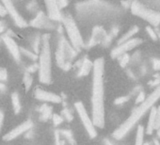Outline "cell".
<instances>
[{
	"instance_id": "obj_1",
	"label": "cell",
	"mask_w": 160,
	"mask_h": 145,
	"mask_svg": "<svg viewBox=\"0 0 160 145\" xmlns=\"http://www.w3.org/2000/svg\"><path fill=\"white\" fill-rule=\"evenodd\" d=\"M76 19L83 25H97L114 21L120 18L122 11L120 7L103 1L87 0L75 5Z\"/></svg>"
},
{
	"instance_id": "obj_2",
	"label": "cell",
	"mask_w": 160,
	"mask_h": 145,
	"mask_svg": "<svg viewBox=\"0 0 160 145\" xmlns=\"http://www.w3.org/2000/svg\"><path fill=\"white\" fill-rule=\"evenodd\" d=\"M92 118L96 127L105 126V59L96 58L92 69Z\"/></svg>"
},
{
	"instance_id": "obj_3",
	"label": "cell",
	"mask_w": 160,
	"mask_h": 145,
	"mask_svg": "<svg viewBox=\"0 0 160 145\" xmlns=\"http://www.w3.org/2000/svg\"><path fill=\"white\" fill-rule=\"evenodd\" d=\"M160 99V85L154 88V90L146 97V99L138 104L137 108H135L131 114L127 117V119L120 124V126L115 129L112 133V138L120 140L125 138L128 133L136 126V124L138 122V121L153 108L154 104Z\"/></svg>"
},
{
	"instance_id": "obj_4",
	"label": "cell",
	"mask_w": 160,
	"mask_h": 145,
	"mask_svg": "<svg viewBox=\"0 0 160 145\" xmlns=\"http://www.w3.org/2000/svg\"><path fill=\"white\" fill-rule=\"evenodd\" d=\"M39 79L42 84H49L52 81V58L49 34H44L42 38L39 53Z\"/></svg>"
},
{
	"instance_id": "obj_5",
	"label": "cell",
	"mask_w": 160,
	"mask_h": 145,
	"mask_svg": "<svg viewBox=\"0 0 160 145\" xmlns=\"http://www.w3.org/2000/svg\"><path fill=\"white\" fill-rule=\"evenodd\" d=\"M77 51L68 40L61 35L58 42L56 50V61L59 68L68 71L72 68V60L77 56Z\"/></svg>"
},
{
	"instance_id": "obj_6",
	"label": "cell",
	"mask_w": 160,
	"mask_h": 145,
	"mask_svg": "<svg viewBox=\"0 0 160 145\" xmlns=\"http://www.w3.org/2000/svg\"><path fill=\"white\" fill-rule=\"evenodd\" d=\"M61 21L63 23L66 33L69 37L70 42L72 43V45L75 48L77 52L81 51V49L84 48L86 45L84 43L83 38L81 36V33L79 31V28L76 26L74 19L70 14H66L64 16L62 15Z\"/></svg>"
},
{
	"instance_id": "obj_7",
	"label": "cell",
	"mask_w": 160,
	"mask_h": 145,
	"mask_svg": "<svg viewBox=\"0 0 160 145\" xmlns=\"http://www.w3.org/2000/svg\"><path fill=\"white\" fill-rule=\"evenodd\" d=\"M130 9L134 15L145 20L151 26L158 27L160 25V12L146 7L138 0H133Z\"/></svg>"
},
{
	"instance_id": "obj_8",
	"label": "cell",
	"mask_w": 160,
	"mask_h": 145,
	"mask_svg": "<svg viewBox=\"0 0 160 145\" xmlns=\"http://www.w3.org/2000/svg\"><path fill=\"white\" fill-rule=\"evenodd\" d=\"M74 108L80 118V121H81L84 128L86 129L89 137L91 138H94L97 136V131H96V126L93 122L92 118H91V116L89 115L85 106L83 105L82 102H76L74 104Z\"/></svg>"
},
{
	"instance_id": "obj_9",
	"label": "cell",
	"mask_w": 160,
	"mask_h": 145,
	"mask_svg": "<svg viewBox=\"0 0 160 145\" xmlns=\"http://www.w3.org/2000/svg\"><path fill=\"white\" fill-rule=\"evenodd\" d=\"M141 42H142L141 39H139V38H132V39L121 43V44H118V46H116L115 48L112 49V51L110 53L111 58H120L122 55L128 53L129 51H131L135 47L141 44Z\"/></svg>"
},
{
	"instance_id": "obj_10",
	"label": "cell",
	"mask_w": 160,
	"mask_h": 145,
	"mask_svg": "<svg viewBox=\"0 0 160 145\" xmlns=\"http://www.w3.org/2000/svg\"><path fill=\"white\" fill-rule=\"evenodd\" d=\"M29 25L36 28H43L50 30L55 28V21H53L48 15H46L42 12H39L36 16L31 20Z\"/></svg>"
},
{
	"instance_id": "obj_11",
	"label": "cell",
	"mask_w": 160,
	"mask_h": 145,
	"mask_svg": "<svg viewBox=\"0 0 160 145\" xmlns=\"http://www.w3.org/2000/svg\"><path fill=\"white\" fill-rule=\"evenodd\" d=\"M1 2L4 5V7L6 8L7 12L11 15V17L12 18V20L16 24V26H18L19 28H26L28 26L27 21L18 12V11L16 10V8H15V6L12 3V0H1Z\"/></svg>"
},
{
	"instance_id": "obj_12",
	"label": "cell",
	"mask_w": 160,
	"mask_h": 145,
	"mask_svg": "<svg viewBox=\"0 0 160 145\" xmlns=\"http://www.w3.org/2000/svg\"><path fill=\"white\" fill-rule=\"evenodd\" d=\"M33 127V122L31 120H27L25 122H23L22 123H20L19 125H17L15 128H13L12 130H11L9 133H7L4 137L3 139L6 141H11L15 139L16 138H18L19 136L23 135L24 133L29 131L31 128Z\"/></svg>"
},
{
	"instance_id": "obj_13",
	"label": "cell",
	"mask_w": 160,
	"mask_h": 145,
	"mask_svg": "<svg viewBox=\"0 0 160 145\" xmlns=\"http://www.w3.org/2000/svg\"><path fill=\"white\" fill-rule=\"evenodd\" d=\"M34 96L37 100L45 102V103H54V104H59L61 103L62 99L59 95L57 93L42 90L41 88H37L34 92Z\"/></svg>"
},
{
	"instance_id": "obj_14",
	"label": "cell",
	"mask_w": 160,
	"mask_h": 145,
	"mask_svg": "<svg viewBox=\"0 0 160 145\" xmlns=\"http://www.w3.org/2000/svg\"><path fill=\"white\" fill-rule=\"evenodd\" d=\"M43 2L46 7L47 15L55 22L61 21L62 15H61L60 9L58 5L57 0H43Z\"/></svg>"
},
{
	"instance_id": "obj_15",
	"label": "cell",
	"mask_w": 160,
	"mask_h": 145,
	"mask_svg": "<svg viewBox=\"0 0 160 145\" xmlns=\"http://www.w3.org/2000/svg\"><path fill=\"white\" fill-rule=\"evenodd\" d=\"M107 31L99 26H95L92 28V36L87 43V47H93L98 43H102L104 39L107 36Z\"/></svg>"
},
{
	"instance_id": "obj_16",
	"label": "cell",
	"mask_w": 160,
	"mask_h": 145,
	"mask_svg": "<svg viewBox=\"0 0 160 145\" xmlns=\"http://www.w3.org/2000/svg\"><path fill=\"white\" fill-rule=\"evenodd\" d=\"M2 40H3L4 43L6 44L9 52L13 57V58L15 60H19L21 58V50H20V47L18 46V44L15 42V41L8 34L2 35Z\"/></svg>"
},
{
	"instance_id": "obj_17",
	"label": "cell",
	"mask_w": 160,
	"mask_h": 145,
	"mask_svg": "<svg viewBox=\"0 0 160 145\" xmlns=\"http://www.w3.org/2000/svg\"><path fill=\"white\" fill-rule=\"evenodd\" d=\"M79 69L77 76L78 77H86L88 76L91 71L93 69V62H92L88 58H84L81 61H79Z\"/></svg>"
},
{
	"instance_id": "obj_18",
	"label": "cell",
	"mask_w": 160,
	"mask_h": 145,
	"mask_svg": "<svg viewBox=\"0 0 160 145\" xmlns=\"http://www.w3.org/2000/svg\"><path fill=\"white\" fill-rule=\"evenodd\" d=\"M154 130H156V108L155 107L152 108V109L150 110L145 132L148 135H152Z\"/></svg>"
},
{
	"instance_id": "obj_19",
	"label": "cell",
	"mask_w": 160,
	"mask_h": 145,
	"mask_svg": "<svg viewBox=\"0 0 160 145\" xmlns=\"http://www.w3.org/2000/svg\"><path fill=\"white\" fill-rule=\"evenodd\" d=\"M119 32H120L119 27H114V28L107 34V36H106V38L104 39L102 44H103L104 46H108V45H110L111 42H112V41L114 40V38L119 34Z\"/></svg>"
},
{
	"instance_id": "obj_20",
	"label": "cell",
	"mask_w": 160,
	"mask_h": 145,
	"mask_svg": "<svg viewBox=\"0 0 160 145\" xmlns=\"http://www.w3.org/2000/svg\"><path fill=\"white\" fill-rule=\"evenodd\" d=\"M138 26H134V27H132L127 32H125L119 40H118V44H121V43H122V42H126V41H128V40H130V39H132L133 38V36L134 35H136L138 32Z\"/></svg>"
},
{
	"instance_id": "obj_21",
	"label": "cell",
	"mask_w": 160,
	"mask_h": 145,
	"mask_svg": "<svg viewBox=\"0 0 160 145\" xmlns=\"http://www.w3.org/2000/svg\"><path fill=\"white\" fill-rule=\"evenodd\" d=\"M40 118L42 121H47L49 118H52L53 114H52V108L50 106H48L47 104H43L41 108H40Z\"/></svg>"
},
{
	"instance_id": "obj_22",
	"label": "cell",
	"mask_w": 160,
	"mask_h": 145,
	"mask_svg": "<svg viewBox=\"0 0 160 145\" xmlns=\"http://www.w3.org/2000/svg\"><path fill=\"white\" fill-rule=\"evenodd\" d=\"M146 132H145L143 125H138L136 136H135V145H143L144 144V134Z\"/></svg>"
},
{
	"instance_id": "obj_23",
	"label": "cell",
	"mask_w": 160,
	"mask_h": 145,
	"mask_svg": "<svg viewBox=\"0 0 160 145\" xmlns=\"http://www.w3.org/2000/svg\"><path fill=\"white\" fill-rule=\"evenodd\" d=\"M138 1L148 8L160 12V0H138Z\"/></svg>"
},
{
	"instance_id": "obj_24",
	"label": "cell",
	"mask_w": 160,
	"mask_h": 145,
	"mask_svg": "<svg viewBox=\"0 0 160 145\" xmlns=\"http://www.w3.org/2000/svg\"><path fill=\"white\" fill-rule=\"evenodd\" d=\"M12 108L14 109V112L16 114H18L21 111V102H20L19 94L17 92L12 93Z\"/></svg>"
},
{
	"instance_id": "obj_25",
	"label": "cell",
	"mask_w": 160,
	"mask_h": 145,
	"mask_svg": "<svg viewBox=\"0 0 160 145\" xmlns=\"http://www.w3.org/2000/svg\"><path fill=\"white\" fill-rule=\"evenodd\" d=\"M23 82H24V85H25V88H26V91L28 92L32 86V83H33V78H32V76H31V72L26 71L25 74H24V77H23Z\"/></svg>"
},
{
	"instance_id": "obj_26",
	"label": "cell",
	"mask_w": 160,
	"mask_h": 145,
	"mask_svg": "<svg viewBox=\"0 0 160 145\" xmlns=\"http://www.w3.org/2000/svg\"><path fill=\"white\" fill-rule=\"evenodd\" d=\"M20 50H21V54L25 55L26 57L32 59V60H36V59L39 58V55L36 54L35 52H32V51H30V50L25 49V48H23V47H20Z\"/></svg>"
},
{
	"instance_id": "obj_27",
	"label": "cell",
	"mask_w": 160,
	"mask_h": 145,
	"mask_svg": "<svg viewBox=\"0 0 160 145\" xmlns=\"http://www.w3.org/2000/svg\"><path fill=\"white\" fill-rule=\"evenodd\" d=\"M54 137H55V145H65V141L64 139H62L60 131H58V130L55 131Z\"/></svg>"
},
{
	"instance_id": "obj_28",
	"label": "cell",
	"mask_w": 160,
	"mask_h": 145,
	"mask_svg": "<svg viewBox=\"0 0 160 145\" xmlns=\"http://www.w3.org/2000/svg\"><path fill=\"white\" fill-rule=\"evenodd\" d=\"M119 61H120L121 67L124 68V67L129 63V61H130V56H129V54L126 53V54L122 55V56L120 57V60H119Z\"/></svg>"
},
{
	"instance_id": "obj_29",
	"label": "cell",
	"mask_w": 160,
	"mask_h": 145,
	"mask_svg": "<svg viewBox=\"0 0 160 145\" xmlns=\"http://www.w3.org/2000/svg\"><path fill=\"white\" fill-rule=\"evenodd\" d=\"M60 133H61V136L64 137L66 139H68L72 144L74 143V138H73V136H72L71 131H69V130H61Z\"/></svg>"
},
{
	"instance_id": "obj_30",
	"label": "cell",
	"mask_w": 160,
	"mask_h": 145,
	"mask_svg": "<svg viewBox=\"0 0 160 145\" xmlns=\"http://www.w3.org/2000/svg\"><path fill=\"white\" fill-rule=\"evenodd\" d=\"M146 31H147V33H148L149 37H150L152 40L156 41V40L158 39V34H157V33L152 29V28L151 26H148V27L146 28Z\"/></svg>"
},
{
	"instance_id": "obj_31",
	"label": "cell",
	"mask_w": 160,
	"mask_h": 145,
	"mask_svg": "<svg viewBox=\"0 0 160 145\" xmlns=\"http://www.w3.org/2000/svg\"><path fill=\"white\" fill-rule=\"evenodd\" d=\"M63 120L64 118L62 117V115H58V114H53L52 116V121H53V123L58 126L59 124H61L63 122Z\"/></svg>"
},
{
	"instance_id": "obj_32",
	"label": "cell",
	"mask_w": 160,
	"mask_h": 145,
	"mask_svg": "<svg viewBox=\"0 0 160 145\" xmlns=\"http://www.w3.org/2000/svg\"><path fill=\"white\" fill-rule=\"evenodd\" d=\"M129 99H130V96H129V95L121 96V97H118V98L114 101V104H115V105H123V104H125L127 101H129Z\"/></svg>"
},
{
	"instance_id": "obj_33",
	"label": "cell",
	"mask_w": 160,
	"mask_h": 145,
	"mask_svg": "<svg viewBox=\"0 0 160 145\" xmlns=\"http://www.w3.org/2000/svg\"><path fill=\"white\" fill-rule=\"evenodd\" d=\"M61 115H62V117H63L65 120H67L68 122H71V121H72V119H73L72 114L68 109H63V110L61 111Z\"/></svg>"
},
{
	"instance_id": "obj_34",
	"label": "cell",
	"mask_w": 160,
	"mask_h": 145,
	"mask_svg": "<svg viewBox=\"0 0 160 145\" xmlns=\"http://www.w3.org/2000/svg\"><path fill=\"white\" fill-rule=\"evenodd\" d=\"M8 78V72H7V70L5 68H2L0 67V81L1 82H4L6 81Z\"/></svg>"
},
{
	"instance_id": "obj_35",
	"label": "cell",
	"mask_w": 160,
	"mask_h": 145,
	"mask_svg": "<svg viewBox=\"0 0 160 145\" xmlns=\"http://www.w3.org/2000/svg\"><path fill=\"white\" fill-rule=\"evenodd\" d=\"M146 99V96H145V92L143 91H140L138 95H137V98H136V104H140L142 103L144 100Z\"/></svg>"
},
{
	"instance_id": "obj_36",
	"label": "cell",
	"mask_w": 160,
	"mask_h": 145,
	"mask_svg": "<svg viewBox=\"0 0 160 145\" xmlns=\"http://www.w3.org/2000/svg\"><path fill=\"white\" fill-rule=\"evenodd\" d=\"M152 68L155 71H160V59L159 58L152 59Z\"/></svg>"
},
{
	"instance_id": "obj_37",
	"label": "cell",
	"mask_w": 160,
	"mask_h": 145,
	"mask_svg": "<svg viewBox=\"0 0 160 145\" xmlns=\"http://www.w3.org/2000/svg\"><path fill=\"white\" fill-rule=\"evenodd\" d=\"M57 2H58V5L59 9H63V8L67 7L69 0H57Z\"/></svg>"
},
{
	"instance_id": "obj_38",
	"label": "cell",
	"mask_w": 160,
	"mask_h": 145,
	"mask_svg": "<svg viewBox=\"0 0 160 145\" xmlns=\"http://www.w3.org/2000/svg\"><path fill=\"white\" fill-rule=\"evenodd\" d=\"M160 126V106L156 108V130Z\"/></svg>"
},
{
	"instance_id": "obj_39",
	"label": "cell",
	"mask_w": 160,
	"mask_h": 145,
	"mask_svg": "<svg viewBox=\"0 0 160 145\" xmlns=\"http://www.w3.org/2000/svg\"><path fill=\"white\" fill-rule=\"evenodd\" d=\"M148 85H149V86H152V87H154V88L157 87L158 85H160V78H155V79L150 81V82L148 83Z\"/></svg>"
},
{
	"instance_id": "obj_40",
	"label": "cell",
	"mask_w": 160,
	"mask_h": 145,
	"mask_svg": "<svg viewBox=\"0 0 160 145\" xmlns=\"http://www.w3.org/2000/svg\"><path fill=\"white\" fill-rule=\"evenodd\" d=\"M7 11L6 8L4 7V5L2 4V2H0V16H5L7 14Z\"/></svg>"
},
{
	"instance_id": "obj_41",
	"label": "cell",
	"mask_w": 160,
	"mask_h": 145,
	"mask_svg": "<svg viewBox=\"0 0 160 145\" xmlns=\"http://www.w3.org/2000/svg\"><path fill=\"white\" fill-rule=\"evenodd\" d=\"M39 71V65H32V66H30V67H28V72H34L35 71Z\"/></svg>"
},
{
	"instance_id": "obj_42",
	"label": "cell",
	"mask_w": 160,
	"mask_h": 145,
	"mask_svg": "<svg viewBox=\"0 0 160 145\" xmlns=\"http://www.w3.org/2000/svg\"><path fill=\"white\" fill-rule=\"evenodd\" d=\"M3 122H4V113L2 110H0V132H1V129H2Z\"/></svg>"
},
{
	"instance_id": "obj_43",
	"label": "cell",
	"mask_w": 160,
	"mask_h": 145,
	"mask_svg": "<svg viewBox=\"0 0 160 145\" xmlns=\"http://www.w3.org/2000/svg\"><path fill=\"white\" fill-rule=\"evenodd\" d=\"M131 4H132V1H129V0H126V1H122V7H124V8L131 7Z\"/></svg>"
},
{
	"instance_id": "obj_44",
	"label": "cell",
	"mask_w": 160,
	"mask_h": 145,
	"mask_svg": "<svg viewBox=\"0 0 160 145\" xmlns=\"http://www.w3.org/2000/svg\"><path fill=\"white\" fill-rule=\"evenodd\" d=\"M5 24L2 22V21H0V34L1 33H3V31L5 30Z\"/></svg>"
},
{
	"instance_id": "obj_45",
	"label": "cell",
	"mask_w": 160,
	"mask_h": 145,
	"mask_svg": "<svg viewBox=\"0 0 160 145\" xmlns=\"http://www.w3.org/2000/svg\"><path fill=\"white\" fill-rule=\"evenodd\" d=\"M4 91H6V85L0 81V92H4Z\"/></svg>"
},
{
	"instance_id": "obj_46",
	"label": "cell",
	"mask_w": 160,
	"mask_h": 145,
	"mask_svg": "<svg viewBox=\"0 0 160 145\" xmlns=\"http://www.w3.org/2000/svg\"><path fill=\"white\" fill-rule=\"evenodd\" d=\"M105 144H106V145H114L109 139H106V140H105Z\"/></svg>"
},
{
	"instance_id": "obj_47",
	"label": "cell",
	"mask_w": 160,
	"mask_h": 145,
	"mask_svg": "<svg viewBox=\"0 0 160 145\" xmlns=\"http://www.w3.org/2000/svg\"><path fill=\"white\" fill-rule=\"evenodd\" d=\"M156 133H157V137H158V138H160V126L157 128V130H156Z\"/></svg>"
},
{
	"instance_id": "obj_48",
	"label": "cell",
	"mask_w": 160,
	"mask_h": 145,
	"mask_svg": "<svg viewBox=\"0 0 160 145\" xmlns=\"http://www.w3.org/2000/svg\"><path fill=\"white\" fill-rule=\"evenodd\" d=\"M143 145H151V144H150L149 142H144V144H143Z\"/></svg>"
},
{
	"instance_id": "obj_49",
	"label": "cell",
	"mask_w": 160,
	"mask_h": 145,
	"mask_svg": "<svg viewBox=\"0 0 160 145\" xmlns=\"http://www.w3.org/2000/svg\"></svg>"
}]
</instances>
